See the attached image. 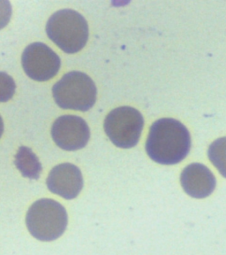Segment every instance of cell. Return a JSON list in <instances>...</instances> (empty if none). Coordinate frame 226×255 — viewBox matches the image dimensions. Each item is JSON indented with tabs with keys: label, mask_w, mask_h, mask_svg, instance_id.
Listing matches in <instances>:
<instances>
[{
	"label": "cell",
	"mask_w": 226,
	"mask_h": 255,
	"mask_svg": "<svg viewBox=\"0 0 226 255\" xmlns=\"http://www.w3.org/2000/svg\"><path fill=\"white\" fill-rule=\"evenodd\" d=\"M190 148V133L179 121L163 118L151 126L146 151L150 158L156 163H179L189 153Z\"/></svg>",
	"instance_id": "cell-1"
},
{
	"label": "cell",
	"mask_w": 226,
	"mask_h": 255,
	"mask_svg": "<svg viewBox=\"0 0 226 255\" xmlns=\"http://www.w3.org/2000/svg\"><path fill=\"white\" fill-rule=\"evenodd\" d=\"M49 38L67 53L79 52L88 39V25L80 13L64 9L53 13L46 24Z\"/></svg>",
	"instance_id": "cell-2"
},
{
	"label": "cell",
	"mask_w": 226,
	"mask_h": 255,
	"mask_svg": "<svg viewBox=\"0 0 226 255\" xmlns=\"http://www.w3.org/2000/svg\"><path fill=\"white\" fill-rule=\"evenodd\" d=\"M68 213L53 199H42L32 204L26 223L31 235L40 241H53L62 236L68 226Z\"/></svg>",
	"instance_id": "cell-3"
},
{
	"label": "cell",
	"mask_w": 226,
	"mask_h": 255,
	"mask_svg": "<svg viewBox=\"0 0 226 255\" xmlns=\"http://www.w3.org/2000/svg\"><path fill=\"white\" fill-rule=\"evenodd\" d=\"M56 103L63 109L88 111L95 105L97 90L89 76L79 71L66 74L52 88Z\"/></svg>",
	"instance_id": "cell-4"
},
{
	"label": "cell",
	"mask_w": 226,
	"mask_h": 255,
	"mask_svg": "<svg viewBox=\"0 0 226 255\" xmlns=\"http://www.w3.org/2000/svg\"><path fill=\"white\" fill-rule=\"evenodd\" d=\"M143 125L144 120L137 109L120 107L113 109L106 116L104 130L116 146L128 149L139 142Z\"/></svg>",
	"instance_id": "cell-5"
},
{
	"label": "cell",
	"mask_w": 226,
	"mask_h": 255,
	"mask_svg": "<svg viewBox=\"0 0 226 255\" xmlns=\"http://www.w3.org/2000/svg\"><path fill=\"white\" fill-rule=\"evenodd\" d=\"M21 62L27 76L38 82L53 78L61 66L59 55L43 43H34L25 48Z\"/></svg>",
	"instance_id": "cell-6"
},
{
	"label": "cell",
	"mask_w": 226,
	"mask_h": 255,
	"mask_svg": "<svg viewBox=\"0 0 226 255\" xmlns=\"http://www.w3.org/2000/svg\"><path fill=\"white\" fill-rule=\"evenodd\" d=\"M52 135L59 147L66 151H77L87 145L90 129L81 117L63 116L52 125Z\"/></svg>",
	"instance_id": "cell-7"
},
{
	"label": "cell",
	"mask_w": 226,
	"mask_h": 255,
	"mask_svg": "<svg viewBox=\"0 0 226 255\" xmlns=\"http://www.w3.org/2000/svg\"><path fill=\"white\" fill-rule=\"evenodd\" d=\"M48 189L52 193L66 199H73L79 195L83 188L81 171L75 165L63 163L53 167L48 175Z\"/></svg>",
	"instance_id": "cell-8"
},
{
	"label": "cell",
	"mask_w": 226,
	"mask_h": 255,
	"mask_svg": "<svg viewBox=\"0 0 226 255\" xmlns=\"http://www.w3.org/2000/svg\"><path fill=\"white\" fill-rule=\"evenodd\" d=\"M180 182L184 191L195 199H204L214 191L217 181L203 164L193 163L183 169Z\"/></svg>",
	"instance_id": "cell-9"
},
{
	"label": "cell",
	"mask_w": 226,
	"mask_h": 255,
	"mask_svg": "<svg viewBox=\"0 0 226 255\" xmlns=\"http://www.w3.org/2000/svg\"><path fill=\"white\" fill-rule=\"evenodd\" d=\"M14 163L22 175L29 179H38L43 171V167L37 156L30 148L26 146L19 148L16 153Z\"/></svg>",
	"instance_id": "cell-10"
},
{
	"label": "cell",
	"mask_w": 226,
	"mask_h": 255,
	"mask_svg": "<svg viewBox=\"0 0 226 255\" xmlns=\"http://www.w3.org/2000/svg\"><path fill=\"white\" fill-rule=\"evenodd\" d=\"M208 156L219 173L226 178V136L211 143Z\"/></svg>",
	"instance_id": "cell-11"
},
{
	"label": "cell",
	"mask_w": 226,
	"mask_h": 255,
	"mask_svg": "<svg viewBox=\"0 0 226 255\" xmlns=\"http://www.w3.org/2000/svg\"><path fill=\"white\" fill-rule=\"evenodd\" d=\"M16 84L12 76L0 71V103L7 102L15 93Z\"/></svg>",
	"instance_id": "cell-12"
},
{
	"label": "cell",
	"mask_w": 226,
	"mask_h": 255,
	"mask_svg": "<svg viewBox=\"0 0 226 255\" xmlns=\"http://www.w3.org/2000/svg\"><path fill=\"white\" fill-rule=\"evenodd\" d=\"M12 5L7 0H0V29L4 28L11 20Z\"/></svg>",
	"instance_id": "cell-13"
},
{
	"label": "cell",
	"mask_w": 226,
	"mask_h": 255,
	"mask_svg": "<svg viewBox=\"0 0 226 255\" xmlns=\"http://www.w3.org/2000/svg\"><path fill=\"white\" fill-rule=\"evenodd\" d=\"M4 132V123H3V119L0 116V137L2 136V134Z\"/></svg>",
	"instance_id": "cell-14"
}]
</instances>
